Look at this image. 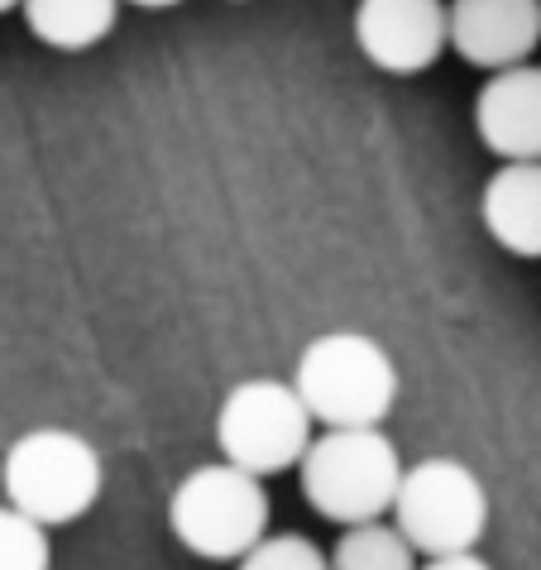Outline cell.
I'll return each instance as SVG.
<instances>
[{"label": "cell", "instance_id": "obj_1", "mask_svg": "<svg viewBox=\"0 0 541 570\" xmlns=\"http://www.w3.org/2000/svg\"><path fill=\"white\" fill-rule=\"evenodd\" d=\"M397 480H403V461L384 426H326L322 436L307 441L297 461L307 509L336 528L388 518Z\"/></svg>", "mask_w": 541, "mask_h": 570}, {"label": "cell", "instance_id": "obj_2", "mask_svg": "<svg viewBox=\"0 0 541 570\" xmlns=\"http://www.w3.org/2000/svg\"><path fill=\"white\" fill-rule=\"evenodd\" d=\"M293 393L322 426H378L397 403V364L364 331H326L297 355Z\"/></svg>", "mask_w": 541, "mask_h": 570}, {"label": "cell", "instance_id": "obj_3", "mask_svg": "<svg viewBox=\"0 0 541 570\" xmlns=\"http://www.w3.org/2000/svg\"><path fill=\"white\" fill-rule=\"evenodd\" d=\"M0 484H6V503L14 513H24L39 528H62V522H77L97 509L106 465L82 432L35 426L10 441L6 461H0Z\"/></svg>", "mask_w": 541, "mask_h": 570}, {"label": "cell", "instance_id": "obj_4", "mask_svg": "<svg viewBox=\"0 0 541 570\" xmlns=\"http://www.w3.org/2000/svg\"><path fill=\"white\" fill-rule=\"evenodd\" d=\"M388 522L422 561L474 551L489 528V489L465 461L426 455L422 465H403Z\"/></svg>", "mask_w": 541, "mask_h": 570}, {"label": "cell", "instance_id": "obj_5", "mask_svg": "<svg viewBox=\"0 0 541 570\" xmlns=\"http://www.w3.org/2000/svg\"><path fill=\"white\" fill-rule=\"evenodd\" d=\"M168 528L201 561H240L268 532L264 480H254V474L235 470L226 461L197 465L173 489Z\"/></svg>", "mask_w": 541, "mask_h": 570}, {"label": "cell", "instance_id": "obj_6", "mask_svg": "<svg viewBox=\"0 0 541 570\" xmlns=\"http://www.w3.org/2000/svg\"><path fill=\"white\" fill-rule=\"evenodd\" d=\"M312 441V417L293 384L283 379H245L220 399L216 413V446L220 461L268 480V474L297 470Z\"/></svg>", "mask_w": 541, "mask_h": 570}, {"label": "cell", "instance_id": "obj_7", "mask_svg": "<svg viewBox=\"0 0 541 570\" xmlns=\"http://www.w3.org/2000/svg\"><path fill=\"white\" fill-rule=\"evenodd\" d=\"M355 43L378 72L417 77L445 53V0H360Z\"/></svg>", "mask_w": 541, "mask_h": 570}, {"label": "cell", "instance_id": "obj_8", "mask_svg": "<svg viewBox=\"0 0 541 570\" xmlns=\"http://www.w3.org/2000/svg\"><path fill=\"white\" fill-rule=\"evenodd\" d=\"M445 49H455L470 68L484 72L532 62L541 49V0H451Z\"/></svg>", "mask_w": 541, "mask_h": 570}, {"label": "cell", "instance_id": "obj_9", "mask_svg": "<svg viewBox=\"0 0 541 570\" xmlns=\"http://www.w3.org/2000/svg\"><path fill=\"white\" fill-rule=\"evenodd\" d=\"M474 130L480 145L503 164H537L541 158V62L489 72L474 97Z\"/></svg>", "mask_w": 541, "mask_h": 570}, {"label": "cell", "instance_id": "obj_10", "mask_svg": "<svg viewBox=\"0 0 541 570\" xmlns=\"http://www.w3.org/2000/svg\"><path fill=\"white\" fill-rule=\"evenodd\" d=\"M480 220L489 240L518 259H541V158L537 164H503L484 183Z\"/></svg>", "mask_w": 541, "mask_h": 570}, {"label": "cell", "instance_id": "obj_11", "mask_svg": "<svg viewBox=\"0 0 541 570\" xmlns=\"http://www.w3.org/2000/svg\"><path fill=\"white\" fill-rule=\"evenodd\" d=\"M29 35L58 53H87L116 29L120 0H20Z\"/></svg>", "mask_w": 541, "mask_h": 570}, {"label": "cell", "instance_id": "obj_12", "mask_svg": "<svg viewBox=\"0 0 541 570\" xmlns=\"http://www.w3.org/2000/svg\"><path fill=\"white\" fill-rule=\"evenodd\" d=\"M326 561H331V570H417L422 566V557L407 547V537L397 532L388 518L345 528Z\"/></svg>", "mask_w": 541, "mask_h": 570}, {"label": "cell", "instance_id": "obj_13", "mask_svg": "<svg viewBox=\"0 0 541 570\" xmlns=\"http://www.w3.org/2000/svg\"><path fill=\"white\" fill-rule=\"evenodd\" d=\"M235 570H331V561H326V551L302 532H264L259 542L235 561Z\"/></svg>", "mask_w": 541, "mask_h": 570}, {"label": "cell", "instance_id": "obj_14", "mask_svg": "<svg viewBox=\"0 0 541 570\" xmlns=\"http://www.w3.org/2000/svg\"><path fill=\"white\" fill-rule=\"evenodd\" d=\"M49 566H53L49 528H39L24 513H14L10 503H0V570H49Z\"/></svg>", "mask_w": 541, "mask_h": 570}, {"label": "cell", "instance_id": "obj_15", "mask_svg": "<svg viewBox=\"0 0 541 570\" xmlns=\"http://www.w3.org/2000/svg\"><path fill=\"white\" fill-rule=\"evenodd\" d=\"M417 570H493L480 551H455V557H432V561H422Z\"/></svg>", "mask_w": 541, "mask_h": 570}, {"label": "cell", "instance_id": "obj_16", "mask_svg": "<svg viewBox=\"0 0 541 570\" xmlns=\"http://www.w3.org/2000/svg\"><path fill=\"white\" fill-rule=\"evenodd\" d=\"M125 6H139V10H168V6H183V0H125Z\"/></svg>", "mask_w": 541, "mask_h": 570}, {"label": "cell", "instance_id": "obj_17", "mask_svg": "<svg viewBox=\"0 0 541 570\" xmlns=\"http://www.w3.org/2000/svg\"><path fill=\"white\" fill-rule=\"evenodd\" d=\"M6 10H20V0H0V14H6Z\"/></svg>", "mask_w": 541, "mask_h": 570}]
</instances>
